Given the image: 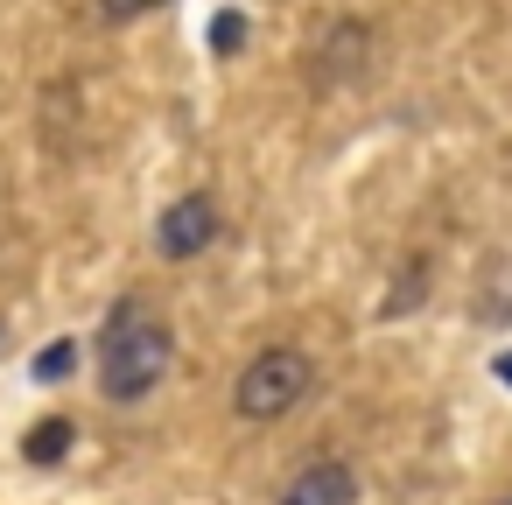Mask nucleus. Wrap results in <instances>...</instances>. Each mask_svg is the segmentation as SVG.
<instances>
[{
    "instance_id": "obj_7",
    "label": "nucleus",
    "mask_w": 512,
    "mask_h": 505,
    "mask_svg": "<svg viewBox=\"0 0 512 505\" xmlns=\"http://www.w3.org/2000/svg\"><path fill=\"white\" fill-rule=\"evenodd\" d=\"M421 295H428V253H414V260L400 267V288H393V295L379 302V316H407V309H414Z\"/></svg>"
},
{
    "instance_id": "obj_5",
    "label": "nucleus",
    "mask_w": 512,
    "mask_h": 505,
    "mask_svg": "<svg viewBox=\"0 0 512 505\" xmlns=\"http://www.w3.org/2000/svg\"><path fill=\"white\" fill-rule=\"evenodd\" d=\"M281 505H358V477H351V463L316 456L281 484Z\"/></svg>"
},
{
    "instance_id": "obj_1",
    "label": "nucleus",
    "mask_w": 512,
    "mask_h": 505,
    "mask_svg": "<svg viewBox=\"0 0 512 505\" xmlns=\"http://www.w3.org/2000/svg\"><path fill=\"white\" fill-rule=\"evenodd\" d=\"M162 372H169V323L148 316L134 295L113 302L106 337H99V386H106L120 407H134V400H148V393L162 386Z\"/></svg>"
},
{
    "instance_id": "obj_8",
    "label": "nucleus",
    "mask_w": 512,
    "mask_h": 505,
    "mask_svg": "<svg viewBox=\"0 0 512 505\" xmlns=\"http://www.w3.org/2000/svg\"><path fill=\"white\" fill-rule=\"evenodd\" d=\"M239 43H246V15L225 8V15L211 22V50H218V57H239Z\"/></svg>"
},
{
    "instance_id": "obj_6",
    "label": "nucleus",
    "mask_w": 512,
    "mask_h": 505,
    "mask_svg": "<svg viewBox=\"0 0 512 505\" xmlns=\"http://www.w3.org/2000/svg\"><path fill=\"white\" fill-rule=\"evenodd\" d=\"M71 442H78V428H71L64 414H50V421H36V428L22 435V456H29L36 470H50V463H64V456H71Z\"/></svg>"
},
{
    "instance_id": "obj_11",
    "label": "nucleus",
    "mask_w": 512,
    "mask_h": 505,
    "mask_svg": "<svg viewBox=\"0 0 512 505\" xmlns=\"http://www.w3.org/2000/svg\"><path fill=\"white\" fill-rule=\"evenodd\" d=\"M498 379H512V351H505V358H498Z\"/></svg>"
},
{
    "instance_id": "obj_12",
    "label": "nucleus",
    "mask_w": 512,
    "mask_h": 505,
    "mask_svg": "<svg viewBox=\"0 0 512 505\" xmlns=\"http://www.w3.org/2000/svg\"><path fill=\"white\" fill-rule=\"evenodd\" d=\"M498 505H512V491H505V498H498Z\"/></svg>"
},
{
    "instance_id": "obj_4",
    "label": "nucleus",
    "mask_w": 512,
    "mask_h": 505,
    "mask_svg": "<svg viewBox=\"0 0 512 505\" xmlns=\"http://www.w3.org/2000/svg\"><path fill=\"white\" fill-rule=\"evenodd\" d=\"M204 246H218V197L190 190V197H176V204L155 218V253H162V260H197Z\"/></svg>"
},
{
    "instance_id": "obj_10",
    "label": "nucleus",
    "mask_w": 512,
    "mask_h": 505,
    "mask_svg": "<svg viewBox=\"0 0 512 505\" xmlns=\"http://www.w3.org/2000/svg\"><path fill=\"white\" fill-rule=\"evenodd\" d=\"M71 358H78L71 344H50V351H36V379H64V372H71Z\"/></svg>"
},
{
    "instance_id": "obj_2",
    "label": "nucleus",
    "mask_w": 512,
    "mask_h": 505,
    "mask_svg": "<svg viewBox=\"0 0 512 505\" xmlns=\"http://www.w3.org/2000/svg\"><path fill=\"white\" fill-rule=\"evenodd\" d=\"M309 358L295 351V344H267L260 358H246V372H239V386H232V407L246 414V421H281L288 407H302V393H309Z\"/></svg>"
},
{
    "instance_id": "obj_3",
    "label": "nucleus",
    "mask_w": 512,
    "mask_h": 505,
    "mask_svg": "<svg viewBox=\"0 0 512 505\" xmlns=\"http://www.w3.org/2000/svg\"><path fill=\"white\" fill-rule=\"evenodd\" d=\"M365 64H372V22L344 15V22H330V36L316 43V57H309V85H316V92H344V85L365 78Z\"/></svg>"
},
{
    "instance_id": "obj_9",
    "label": "nucleus",
    "mask_w": 512,
    "mask_h": 505,
    "mask_svg": "<svg viewBox=\"0 0 512 505\" xmlns=\"http://www.w3.org/2000/svg\"><path fill=\"white\" fill-rule=\"evenodd\" d=\"M162 0H99V15L106 22H141V15H155Z\"/></svg>"
}]
</instances>
